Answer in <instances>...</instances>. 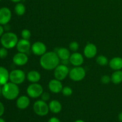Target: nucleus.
<instances>
[{
    "mask_svg": "<svg viewBox=\"0 0 122 122\" xmlns=\"http://www.w3.org/2000/svg\"><path fill=\"white\" fill-rule=\"evenodd\" d=\"M60 58L56 52H46L41 56L40 64L43 69L47 70L55 69L60 64Z\"/></svg>",
    "mask_w": 122,
    "mask_h": 122,
    "instance_id": "nucleus-1",
    "label": "nucleus"
},
{
    "mask_svg": "<svg viewBox=\"0 0 122 122\" xmlns=\"http://www.w3.org/2000/svg\"><path fill=\"white\" fill-rule=\"evenodd\" d=\"M19 92L17 85L11 82H7L2 87V95L8 100H13L17 98Z\"/></svg>",
    "mask_w": 122,
    "mask_h": 122,
    "instance_id": "nucleus-2",
    "label": "nucleus"
},
{
    "mask_svg": "<svg viewBox=\"0 0 122 122\" xmlns=\"http://www.w3.org/2000/svg\"><path fill=\"white\" fill-rule=\"evenodd\" d=\"M18 41L17 36L13 32L4 33L1 38V45L7 49H11L15 47Z\"/></svg>",
    "mask_w": 122,
    "mask_h": 122,
    "instance_id": "nucleus-3",
    "label": "nucleus"
},
{
    "mask_svg": "<svg viewBox=\"0 0 122 122\" xmlns=\"http://www.w3.org/2000/svg\"><path fill=\"white\" fill-rule=\"evenodd\" d=\"M33 108L35 113L39 116H45L47 115L50 111L48 105L45 101L42 100L36 101L33 104Z\"/></svg>",
    "mask_w": 122,
    "mask_h": 122,
    "instance_id": "nucleus-4",
    "label": "nucleus"
},
{
    "mask_svg": "<svg viewBox=\"0 0 122 122\" xmlns=\"http://www.w3.org/2000/svg\"><path fill=\"white\" fill-rule=\"evenodd\" d=\"M69 77L72 81L79 82L85 78L86 76L85 70L81 66H76L69 71Z\"/></svg>",
    "mask_w": 122,
    "mask_h": 122,
    "instance_id": "nucleus-5",
    "label": "nucleus"
},
{
    "mask_svg": "<svg viewBox=\"0 0 122 122\" xmlns=\"http://www.w3.org/2000/svg\"><path fill=\"white\" fill-rule=\"evenodd\" d=\"M26 78V75L23 71L19 69L14 70L10 73L9 79L10 81L15 84L22 83Z\"/></svg>",
    "mask_w": 122,
    "mask_h": 122,
    "instance_id": "nucleus-6",
    "label": "nucleus"
},
{
    "mask_svg": "<svg viewBox=\"0 0 122 122\" xmlns=\"http://www.w3.org/2000/svg\"><path fill=\"white\" fill-rule=\"evenodd\" d=\"M43 87L40 84L37 83H33L30 85L27 88V94L30 97L36 98L41 96L43 93Z\"/></svg>",
    "mask_w": 122,
    "mask_h": 122,
    "instance_id": "nucleus-7",
    "label": "nucleus"
},
{
    "mask_svg": "<svg viewBox=\"0 0 122 122\" xmlns=\"http://www.w3.org/2000/svg\"><path fill=\"white\" fill-rule=\"evenodd\" d=\"M69 69L66 65L59 64L54 69V76L56 79L63 81L69 74Z\"/></svg>",
    "mask_w": 122,
    "mask_h": 122,
    "instance_id": "nucleus-8",
    "label": "nucleus"
},
{
    "mask_svg": "<svg viewBox=\"0 0 122 122\" xmlns=\"http://www.w3.org/2000/svg\"><path fill=\"white\" fill-rule=\"evenodd\" d=\"M11 12L7 7L0 8V25H5L11 19Z\"/></svg>",
    "mask_w": 122,
    "mask_h": 122,
    "instance_id": "nucleus-9",
    "label": "nucleus"
},
{
    "mask_svg": "<svg viewBox=\"0 0 122 122\" xmlns=\"http://www.w3.org/2000/svg\"><path fill=\"white\" fill-rule=\"evenodd\" d=\"M31 49L35 55L42 56L46 52V46L43 42L40 41L35 42L31 46Z\"/></svg>",
    "mask_w": 122,
    "mask_h": 122,
    "instance_id": "nucleus-10",
    "label": "nucleus"
},
{
    "mask_svg": "<svg viewBox=\"0 0 122 122\" xmlns=\"http://www.w3.org/2000/svg\"><path fill=\"white\" fill-rule=\"evenodd\" d=\"M28 57L26 53L20 52L15 54L13 58V61L14 64L19 66L25 65L28 62Z\"/></svg>",
    "mask_w": 122,
    "mask_h": 122,
    "instance_id": "nucleus-11",
    "label": "nucleus"
},
{
    "mask_svg": "<svg viewBox=\"0 0 122 122\" xmlns=\"http://www.w3.org/2000/svg\"><path fill=\"white\" fill-rule=\"evenodd\" d=\"M48 88L54 94H58L63 89V85H62L61 81L58 79H52L48 83Z\"/></svg>",
    "mask_w": 122,
    "mask_h": 122,
    "instance_id": "nucleus-12",
    "label": "nucleus"
},
{
    "mask_svg": "<svg viewBox=\"0 0 122 122\" xmlns=\"http://www.w3.org/2000/svg\"><path fill=\"white\" fill-rule=\"evenodd\" d=\"M84 55L86 58H92L97 53V48L94 44L88 43L84 48Z\"/></svg>",
    "mask_w": 122,
    "mask_h": 122,
    "instance_id": "nucleus-13",
    "label": "nucleus"
},
{
    "mask_svg": "<svg viewBox=\"0 0 122 122\" xmlns=\"http://www.w3.org/2000/svg\"><path fill=\"white\" fill-rule=\"evenodd\" d=\"M31 46H32L29 40L25 39H20V41H19L16 45L17 51L23 53H26L28 52L31 48Z\"/></svg>",
    "mask_w": 122,
    "mask_h": 122,
    "instance_id": "nucleus-14",
    "label": "nucleus"
},
{
    "mask_svg": "<svg viewBox=\"0 0 122 122\" xmlns=\"http://www.w3.org/2000/svg\"><path fill=\"white\" fill-rule=\"evenodd\" d=\"M69 61L74 66H80L82 65L84 61V58L82 55L79 52H75L70 56Z\"/></svg>",
    "mask_w": 122,
    "mask_h": 122,
    "instance_id": "nucleus-15",
    "label": "nucleus"
},
{
    "mask_svg": "<svg viewBox=\"0 0 122 122\" xmlns=\"http://www.w3.org/2000/svg\"><path fill=\"white\" fill-rule=\"evenodd\" d=\"M30 104V100L27 96H21L17 100L16 106L18 108L24 110L27 108Z\"/></svg>",
    "mask_w": 122,
    "mask_h": 122,
    "instance_id": "nucleus-16",
    "label": "nucleus"
},
{
    "mask_svg": "<svg viewBox=\"0 0 122 122\" xmlns=\"http://www.w3.org/2000/svg\"><path fill=\"white\" fill-rule=\"evenodd\" d=\"M109 66L112 69L114 70H119L122 69V58L116 57L110 60Z\"/></svg>",
    "mask_w": 122,
    "mask_h": 122,
    "instance_id": "nucleus-17",
    "label": "nucleus"
},
{
    "mask_svg": "<svg viewBox=\"0 0 122 122\" xmlns=\"http://www.w3.org/2000/svg\"><path fill=\"white\" fill-rule=\"evenodd\" d=\"M10 73L8 70L4 67L0 66V86H3L8 81Z\"/></svg>",
    "mask_w": 122,
    "mask_h": 122,
    "instance_id": "nucleus-18",
    "label": "nucleus"
},
{
    "mask_svg": "<svg viewBox=\"0 0 122 122\" xmlns=\"http://www.w3.org/2000/svg\"><path fill=\"white\" fill-rule=\"evenodd\" d=\"M49 109L54 114L59 113L62 110L61 104L57 100H52L49 103Z\"/></svg>",
    "mask_w": 122,
    "mask_h": 122,
    "instance_id": "nucleus-19",
    "label": "nucleus"
},
{
    "mask_svg": "<svg viewBox=\"0 0 122 122\" xmlns=\"http://www.w3.org/2000/svg\"><path fill=\"white\" fill-rule=\"evenodd\" d=\"M56 53L57 54L60 59L62 60H67L70 58V56H71L70 51L66 48H58Z\"/></svg>",
    "mask_w": 122,
    "mask_h": 122,
    "instance_id": "nucleus-20",
    "label": "nucleus"
},
{
    "mask_svg": "<svg viewBox=\"0 0 122 122\" xmlns=\"http://www.w3.org/2000/svg\"><path fill=\"white\" fill-rule=\"evenodd\" d=\"M27 78L29 81L32 83H37L41 79V75L36 70H31L28 73Z\"/></svg>",
    "mask_w": 122,
    "mask_h": 122,
    "instance_id": "nucleus-21",
    "label": "nucleus"
},
{
    "mask_svg": "<svg viewBox=\"0 0 122 122\" xmlns=\"http://www.w3.org/2000/svg\"><path fill=\"white\" fill-rule=\"evenodd\" d=\"M111 81L114 84H119L122 82V71L115 70L111 76Z\"/></svg>",
    "mask_w": 122,
    "mask_h": 122,
    "instance_id": "nucleus-22",
    "label": "nucleus"
},
{
    "mask_svg": "<svg viewBox=\"0 0 122 122\" xmlns=\"http://www.w3.org/2000/svg\"><path fill=\"white\" fill-rule=\"evenodd\" d=\"M14 11L17 15L21 16L23 15L26 12V7L23 4L18 2L14 7Z\"/></svg>",
    "mask_w": 122,
    "mask_h": 122,
    "instance_id": "nucleus-23",
    "label": "nucleus"
},
{
    "mask_svg": "<svg viewBox=\"0 0 122 122\" xmlns=\"http://www.w3.org/2000/svg\"><path fill=\"white\" fill-rule=\"evenodd\" d=\"M96 61L99 65L101 66H106L108 64V60L106 56H99L97 57Z\"/></svg>",
    "mask_w": 122,
    "mask_h": 122,
    "instance_id": "nucleus-24",
    "label": "nucleus"
},
{
    "mask_svg": "<svg viewBox=\"0 0 122 122\" xmlns=\"http://www.w3.org/2000/svg\"><path fill=\"white\" fill-rule=\"evenodd\" d=\"M62 93H63V95L66 97H69L70 95H72L73 91L70 87L69 86H65L62 89Z\"/></svg>",
    "mask_w": 122,
    "mask_h": 122,
    "instance_id": "nucleus-25",
    "label": "nucleus"
},
{
    "mask_svg": "<svg viewBox=\"0 0 122 122\" xmlns=\"http://www.w3.org/2000/svg\"><path fill=\"white\" fill-rule=\"evenodd\" d=\"M21 36L23 39L29 40L31 36V32L28 29H24L21 31Z\"/></svg>",
    "mask_w": 122,
    "mask_h": 122,
    "instance_id": "nucleus-26",
    "label": "nucleus"
},
{
    "mask_svg": "<svg viewBox=\"0 0 122 122\" xmlns=\"http://www.w3.org/2000/svg\"><path fill=\"white\" fill-rule=\"evenodd\" d=\"M79 47V44L76 41H73L72 42L70 43L69 44V48L71 51H73V52H76L78 50Z\"/></svg>",
    "mask_w": 122,
    "mask_h": 122,
    "instance_id": "nucleus-27",
    "label": "nucleus"
},
{
    "mask_svg": "<svg viewBox=\"0 0 122 122\" xmlns=\"http://www.w3.org/2000/svg\"><path fill=\"white\" fill-rule=\"evenodd\" d=\"M8 55V51L7 49L4 47H2L0 48V58L3 59L7 57Z\"/></svg>",
    "mask_w": 122,
    "mask_h": 122,
    "instance_id": "nucleus-28",
    "label": "nucleus"
},
{
    "mask_svg": "<svg viewBox=\"0 0 122 122\" xmlns=\"http://www.w3.org/2000/svg\"><path fill=\"white\" fill-rule=\"evenodd\" d=\"M101 81L103 84H108L111 81V77L108 75H104L101 77Z\"/></svg>",
    "mask_w": 122,
    "mask_h": 122,
    "instance_id": "nucleus-29",
    "label": "nucleus"
},
{
    "mask_svg": "<svg viewBox=\"0 0 122 122\" xmlns=\"http://www.w3.org/2000/svg\"><path fill=\"white\" fill-rule=\"evenodd\" d=\"M50 94L48 92H43L42 94L41 95V100H43V101H45L46 102V101L50 100Z\"/></svg>",
    "mask_w": 122,
    "mask_h": 122,
    "instance_id": "nucleus-30",
    "label": "nucleus"
},
{
    "mask_svg": "<svg viewBox=\"0 0 122 122\" xmlns=\"http://www.w3.org/2000/svg\"><path fill=\"white\" fill-rule=\"evenodd\" d=\"M5 111V108L3 104L1 102H0V117L2 116L3 115Z\"/></svg>",
    "mask_w": 122,
    "mask_h": 122,
    "instance_id": "nucleus-31",
    "label": "nucleus"
},
{
    "mask_svg": "<svg viewBox=\"0 0 122 122\" xmlns=\"http://www.w3.org/2000/svg\"><path fill=\"white\" fill-rule=\"evenodd\" d=\"M48 122H61V121L58 118L56 117H53L50 118Z\"/></svg>",
    "mask_w": 122,
    "mask_h": 122,
    "instance_id": "nucleus-32",
    "label": "nucleus"
},
{
    "mask_svg": "<svg viewBox=\"0 0 122 122\" xmlns=\"http://www.w3.org/2000/svg\"><path fill=\"white\" fill-rule=\"evenodd\" d=\"M4 27L0 25V37L2 36L4 34Z\"/></svg>",
    "mask_w": 122,
    "mask_h": 122,
    "instance_id": "nucleus-33",
    "label": "nucleus"
},
{
    "mask_svg": "<svg viewBox=\"0 0 122 122\" xmlns=\"http://www.w3.org/2000/svg\"><path fill=\"white\" fill-rule=\"evenodd\" d=\"M118 119H119V120L120 122H122V112L118 116Z\"/></svg>",
    "mask_w": 122,
    "mask_h": 122,
    "instance_id": "nucleus-34",
    "label": "nucleus"
},
{
    "mask_svg": "<svg viewBox=\"0 0 122 122\" xmlns=\"http://www.w3.org/2000/svg\"><path fill=\"white\" fill-rule=\"evenodd\" d=\"M10 1H11L12 2H16V3H18V2H19L20 1H21V0H10Z\"/></svg>",
    "mask_w": 122,
    "mask_h": 122,
    "instance_id": "nucleus-35",
    "label": "nucleus"
},
{
    "mask_svg": "<svg viewBox=\"0 0 122 122\" xmlns=\"http://www.w3.org/2000/svg\"><path fill=\"white\" fill-rule=\"evenodd\" d=\"M75 122H85L83 121V120H76Z\"/></svg>",
    "mask_w": 122,
    "mask_h": 122,
    "instance_id": "nucleus-36",
    "label": "nucleus"
},
{
    "mask_svg": "<svg viewBox=\"0 0 122 122\" xmlns=\"http://www.w3.org/2000/svg\"><path fill=\"white\" fill-rule=\"evenodd\" d=\"M0 122H5V121L3 119L1 118V117H0Z\"/></svg>",
    "mask_w": 122,
    "mask_h": 122,
    "instance_id": "nucleus-37",
    "label": "nucleus"
},
{
    "mask_svg": "<svg viewBox=\"0 0 122 122\" xmlns=\"http://www.w3.org/2000/svg\"><path fill=\"white\" fill-rule=\"evenodd\" d=\"M1 86H0V96L2 94V88H1Z\"/></svg>",
    "mask_w": 122,
    "mask_h": 122,
    "instance_id": "nucleus-38",
    "label": "nucleus"
},
{
    "mask_svg": "<svg viewBox=\"0 0 122 122\" xmlns=\"http://www.w3.org/2000/svg\"><path fill=\"white\" fill-rule=\"evenodd\" d=\"M1 1V0H0V1Z\"/></svg>",
    "mask_w": 122,
    "mask_h": 122,
    "instance_id": "nucleus-39",
    "label": "nucleus"
}]
</instances>
